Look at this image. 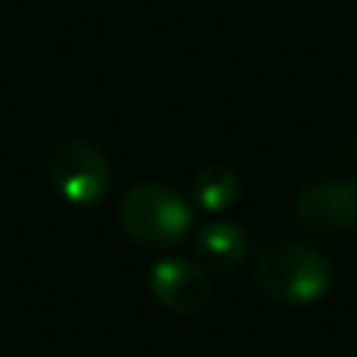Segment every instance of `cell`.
<instances>
[{"instance_id":"cell-3","label":"cell","mask_w":357,"mask_h":357,"mask_svg":"<svg viewBox=\"0 0 357 357\" xmlns=\"http://www.w3.org/2000/svg\"><path fill=\"white\" fill-rule=\"evenodd\" d=\"M47 178L69 204L91 207L110 191V163L98 144L85 138H63L47 154Z\"/></svg>"},{"instance_id":"cell-5","label":"cell","mask_w":357,"mask_h":357,"mask_svg":"<svg viewBox=\"0 0 357 357\" xmlns=\"http://www.w3.org/2000/svg\"><path fill=\"white\" fill-rule=\"evenodd\" d=\"M151 291L173 314H201L210 301L204 266L185 257H163L151 266Z\"/></svg>"},{"instance_id":"cell-7","label":"cell","mask_w":357,"mask_h":357,"mask_svg":"<svg viewBox=\"0 0 357 357\" xmlns=\"http://www.w3.org/2000/svg\"><path fill=\"white\" fill-rule=\"evenodd\" d=\"M191 197L201 210L220 213V210L232 207V201L238 197V176H235L232 167L210 163L191 178Z\"/></svg>"},{"instance_id":"cell-1","label":"cell","mask_w":357,"mask_h":357,"mask_svg":"<svg viewBox=\"0 0 357 357\" xmlns=\"http://www.w3.org/2000/svg\"><path fill=\"white\" fill-rule=\"evenodd\" d=\"M254 279L260 291L279 304H310L326 295L333 270L314 245L298 238H282L257 254Z\"/></svg>"},{"instance_id":"cell-6","label":"cell","mask_w":357,"mask_h":357,"mask_svg":"<svg viewBox=\"0 0 357 357\" xmlns=\"http://www.w3.org/2000/svg\"><path fill=\"white\" fill-rule=\"evenodd\" d=\"M195 248H197V257H201L210 270L229 273L248 260L251 241H248L245 229L235 226V222H210V226L201 229Z\"/></svg>"},{"instance_id":"cell-2","label":"cell","mask_w":357,"mask_h":357,"mask_svg":"<svg viewBox=\"0 0 357 357\" xmlns=\"http://www.w3.org/2000/svg\"><path fill=\"white\" fill-rule=\"evenodd\" d=\"M119 222L132 241L148 248H169L191 229V210L173 188L160 182H138L126 191Z\"/></svg>"},{"instance_id":"cell-4","label":"cell","mask_w":357,"mask_h":357,"mask_svg":"<svg viewBox=\"0 0 357 357\" xmlns=\"http://www.w3.org/2000/svg\"><path fill=\"white\" fill-rule=\"evenodd\" d=\"M298 226L317 235L345 232L357 222V185L345 176L307 182L291 204Z\"/></svg>"}]
</instances>
